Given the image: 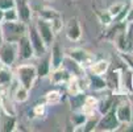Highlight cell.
Returning a JSON list of instances; mask_svg holds the SVG:
<instances>
[{"label":"cell","instance_id":"1","mask_svg":"<svg viewBox=\"0 0 133 132\" xmlns=\"http://www.w3.org/2000/svg\"><path fill=\"white\" fill-rule=\"evenodd\" d=\"M4 41H13L17 42V40L21 36L26 34V24L23 21H4L2 23Z\"/></svg>","mask_w":133,"mask_h":132},{"label":"cell","instance_id":"2","mask_svg":"<svg viewBox=\"0 0 133 132\" xmlns=\"http://www.w3.org/2000/svg\"><path fill=\"white\" fill-rule=\"evenodd\" d=\"M16 78H17V82H20L21 86H24L25 89L30 90L34 86L36 79L38 78L37 77L36 66L28 65V64L17 66V69H16Z\"/></svg>","mask_w":133,"mask_h":132},{"label":"cell","instance_id":"3","mask_svg":"<svg viewBox=\"0 0 133 132\" xmlns=\"http://www.w3.org/2000/svg\"><path fill=\"white\" fill-rule=\"evenodd\" d=\"M17 42L3 41L0 44V62L3 66L11 67L17 60Z\"/></svg>","mask_w":133,"mask_h":132},{"label":"cell","instance_id":"4","mask_svg":"<svg viewBox=\"0 0 133 132\" xmlns=\"http://www.w3.org/2000/svg\"><path fill=\"white\" fill-rule=\"evenodd\" d=\"M120 125H121V123L116 118L115 106H113L105 114H103V116L98 120L95 131H116V129H119Z\"/></svg>","mask_w":133,"mask_h":132},{"label":"cell","instance_id":"5","mask_svg":"<svg viewBox=\"0 0 133 132\" xmlns=\"http://www.w3.org/2000/svg\"><path fill=\"white\" fill-rule=\"evenodd\" d=\"M26 36H28V39H29V41H30V44H32L34 55H36V57H42V55L46 53L48 46L45 45L44 40L41 39L40 33L37 32V29H36L34 25L26 27Z\"/></svg>","mask_w":133,"mask_h":132},{"label":"cell","instance_id":"6","mask_svg":"<svg viewBox=\"0 0 133 132\" xmlns=\"http://www.w3.org/2000/svg\"><path fill=\"white\" fill-rule=\"evenodd\" d=\"M36 29H37V32L40 33V36H41V39L44 40V42H45V45L46 46H50V45H53V42H54V37H55V33H54V30H53V28H51V25H50V23L48 21V20H44V18H38V20L36 21Z\"/></svg>","mask_w":133,"mask_h":132},{"label":"cell","instance_id":"7","mask_svg":"<svg viewBox=\"0 0 133 132\" xmlns=\"http://www.w3.org/2000/svg\"><path fill=\"white\" fill-rule=\"evenodd\" d=\"M65 54L69 55V57H71L72 60H75L81 66H83L84 69L88 67V66L95 61V58H94L92 54H90L88 52H86V50H83V49H78V48H77V49H67Z\"/></svg>","mask_w":133,"mask_h":132},{"label":"cell","instance_id":"8","mask_svg":"<svg viewBox=\"0 0 133 132\" xmlns=\"http://www.w3.org/2000/svg\"><path fill=\"white\" fill-rule=\"evenodd\" d=\"M105 85L107 89H109L113 94H117L120 95V91H121V70L116 69V70H112L109 73H105Z\"/></svg>","mask_w":133,"mask_h":132},{"label":"cell","instance_id":"9","mask_svg":"<svg viewBox=\"0 0 133 132\" xmlns=\"http://www.w3.org/2000/svg\"><path fill=\"white\" fill-rule=\"evenodd\" d=\"M17 55L24 61H28L34 57V52L32 48V44L28 39V36L24 34L17 40Z\"/></svg>","mask_w":133,"mask_h":132},{"label":"cell","instance_id":"10","mask_svg":"<svg viewBox=\"0 0 133 132\" xmlns=\"http://www.w3.org/2000/svg\"><path fill=\"white\" fill-rule=\"evenodd\" d=\"M115 112H116V118L121 124H127L132 120V106L129 100L119 102L115 106Z\"/></svg>","mask_w":133,"mask_h":132},{"label":"cell","instance_id":"11","mask_svg":"<svg viewBox=\"0 0 133 132\" xmlns=\"http://www.w3.org/2000/svg\"><path fill=\"white\" fill-rule=\"evenodd\" d=\"M15 8L17 11L18 21L29 24L32 18V8L28 3V0H15Z\"/></svg>","mask_w":133,"mask_h":132},{"label":"cell","instance_id":"12","mask_svg":"<svg viewBox=\"0 0 133 132\" xmlns=\"http://www.w3.org/2000/svg\"><path fill=\"white\" fill-rule=\"evenodd\" d=\"M66 37L70 41H78L82 37V29L78 21V17H71L66 25Z\"/></svg>","mask_w":133,"mask_h":132},{"label":"cell","instance_id":"13","mask_svg":"<svg viewBox=\"0 0 133 132\" xmlns=\"http://www.w3.org/2000/svg\"><path fill=\"white\" fill-rule=\"evenodd\" d=\"M62 67H65L72 77H84V67L81 66L75 60H72L69 55H65Z\"/></svg>","mask_w":133,"mask_h":132},{"label":"cell","instance_id":"14","mask_svg":"<svg viewBox=\"0 0 133 132\" xmlns=\"http://www.w3.org/2000/svg\"><path fill=\"white\" fill-rule=\"evenodd\" d=\"M65 52L62 50V48L58 45V44H54L53 42V46H51V53H50V67L51 70L54 69H58L62 66V62H63V58H65Z\"/></svg>","mask_w":133,"mask_h":132},{"label":"cell","instance_id":"15","mask_svg":"<svg viewBox=\"0 0 133 132\" xmlns=\"http://www.w3.org/2000/svg\"><path fill=\"white\" fill-rule=\"evenodd\" d=\"M72 77V75L65 69V67H58V69H54L51 75H50V81L54 85H61V83H67L69 79Z\"/></svg>","mask_w":133,"mask_h":132},{"label":"cell","instance_id":"16","mask_svg":"<svg viewBox=\"0 0 133 132\" xmlns=\"http://www.w3.org/2000/svg\"><path fill=\"white\" fill-rule=\"evenodd\" d=\"M87 82L90 85V87L95 91H103L107 89L105 85V79L103 78V75H96V74H88L87 75Z\"/></svg>","mask_w":133,"mask_h":132},{"label":"cell","instance_id":"17","mask_svg":"<svg viewBox=\"0 0 133 132\" xmlns=\"http://www.w3.org/2000/svg\"><path fill=\"white\" fill-rule=\"evenodd\" d=\"M98 99L94 98V97H84V102H83V106H82V110L87 116H92L95 112L98 110Z\"/></svg>","mask_w":133,"mask_h":132},{"label":"cell","instance_id":"18","mask_svg":"<svg viewBox=\"0 0 133 132\" xmlns=\"http://www.w3.org/2000/svg\"><path fill=\"white\" fill-rule=\"evenodd\" d=\"M16 118L15 115L5 114L4 116H0V131L2 132H12L16 128Z\"/></svg>","mask_w":133,"mask_h":132},{"label":"cell","instance_id":"19","mask_svg":"<svg viewBox=\"0 0 133 132\" xmlns=\"http://www.w3.org/2000/svg\"><path fill=\"white\" fill-rule=\"evenodd\" d=\"M90 70L92 74H96V75H104L108 69H109V61L107 60H99V61H94L90 66Z\"/></svg>","mask_w":133,"mask_h":132},{"label":"cell","instance_id":"20","mask_svg":"<svg viewBox=\"0 0 133 132\" xmlns=\"http://www.w3.org/2000/svg\"><path fill=\"white\" fill-rule=\"evenodd\" d=\"M12 97H13V99H15L16 102L23 103V102H25V100L29 98V90L25 89L24 86H21L20 83H18V85L13 89Z\"/></svg>","mask_w":133,"mask_h":132},{"label":"cell","instance_id":"21","mask_svg":"<svg viewBox=\"0 0 133 132\" xmlns=\"http://www.w3.org/2000/svg\"><path fill=\"white\" fill-rule=\"evenodd\" d=\"M36 70H37V77L38 78L48 77V75L50 74V70H51V67H50V57L41 60L38 66L36 67Z\"/></svg>","mask_w":133,"mask_h":132},{"label":"cell","instance_id":"22","mask_svg":"<svg viewBox=\"0 0 133 132\" xmlns=\"http://www.w3.org/2000/svg\"><path fill=\"white\" fill-rule=\"evenodd\" d=\"M13 79V74L7 66L0 67V86H7L12 82Z\"/></svg>","mask_w":133,"mask_h":132},{"label":"cell","instance_id":"23","mask_svg":"<svg viewBox=\"0 0 133 132\" xmlns=\"http://www.w3.org/2000/svg\"><path fill=\"white\" fill-rule=\"evenodd\" d=\"M113 106H115V95H109L107 99L102 100V102L98 104V111L103 115V114H105L108 110H111Z\"/></svg>","mask_w":133,"mask_h":132},{"label":"cell","instance_id":"24","mask_svg":"<svg viewBox=\"0 0 133 132\" xmlns=\"http://www.w3.org/2000/svg\"><path fill=\"white\" fill-rule=\"evenodd\" d=\"M70 99H71V108L74 111H81L82 110V106H83V102H84V95L82 92L77 94V95H70Z\"/></svg>","mask_w":133,"mask_h":132},{"label":"cell","instance_id":"25","mask_svg":"<svg viewBox=\"0 0 133 132\" xmlns=\"http://www.w3.org/2000/svg\"><path fill=\"white\" fill-rule=\"evenodd\" d=\"M40 17L44 18V20H53V18H57V17H61V15L57 12L55 9H51V8H41L40 9Z\"/></svg>","mask_w":133,"mask_h":132},{"label":"cell","instance_id":"26","mask_svg":"<svg viewBox=\"0 0 133 132\" xmlns=\"http://www.w3.org/2000/svg\"><path fill=\"white\" fill-rule=\"evenodd\" d=\"M87 118H88V116L84 114L83 111H75L74 115L71 116V122H72V124H74L75 127H82V125L86 123Z\"/></svg>","mask_w":133,"mask_h":132},{"label":"cell","instance_id":"27","mask_svg":"<svg viewBox=\"0 0 133 132\" xmlns=\"http://www.w3.org/2000/svg\"><path fill=\"white\" fill-rule=\"evenodd\" d=\"M17 20H18V16H17V11L15 7L4 9V21H17Z\"/></svg>","mask_w":133,"mask_h":132},{"label":"cell","instance_id":"28","mask_svg":"<svg viewBox=\"0 0 133 132\" xmlns=\"http://www.w3.org/2000/svg\"><path fill=\"white\" fill-rule=\"evenodd\" d=\"M45 99H46V102L49 104H55V103H58L61 100V94L58 91H49L46 94Z\"/></svg>","mask_w":133,"mask_h":132},{"label":"cell","instance_id":"29","mask_svg":"<svg viewBox=\"0 0 133 132\" xmlns=\"http://www.w3.org/2000/svg\"><path fill=\"white\" fill-rule=\"evenodd\" d=\"M98 16H99V20H100V23H102L103 25H109V24L113 23V17L111 16V13H109L108 11L99 12Z\"/></svg>","mask_w":133,"mask_h":132},{"label":"cell","instance_id":"30","mask_svg":"<svg viewBox=\"0 0 133 132\" xmlns=\"http://www.w3.org/2000/svg\"><path fill=\"white\" fill-rule=\"evenodd\" d=\"M98 120L99 119H95L94 120V118L88 116L87 120H86V123L83 124V131H94L95 127H96V124H98Z\"/></svg>","mask_w":133,"mask_h":132},{"label":"cell","instance_id":"31","mask_svg":"<svg viewBox=\"0 0 133 132\" xmlns=\"http://www.w3.org/2000/svg\"><path fill=\"white\" fill-rule=\"evenodd\" d=\"M124 5H125V3H115V4H112L107 11L111 13V16H112V17H115V16H116V15H117V13L124 8Z\"/></svg>","mask_w":133,"mask_h":132},{"label":"cell","instance_id":"32","mask_svg":"<svg viewBox=\"0 0 133 132\" xmlns=\"http://www.w3.org/2000/svg\"><path fill=\"white\" fill-rule=\"evenodd\" d=\"M49 23H50V25H51V28H53V30H54V33H55V34H57V33H59V30H61V29H62V27H63L61 17L53 18V20H50Z\"/></svg>","mask_w":133,"mask_h":132},{"label":"cell","instance_id":"33","mask_svg":"<svg viewBox=\"0 0 133 132\" xmlns=\"http://www.w3.org/2000/svg\"><path fill=\"white\" fill-rule=\"evenodd\" d=\"M120 55H121V58H123L124 62H128L127 64L128 67L133 70V53H128L127 52V53H121Z\"/></svg>","mask_w":133,"mask_h":132},{"label":"cell","instance_id":"34","mask_svg":"<svg viewBox=\"0 0 133 132\" xmlns=\"http://www.w3.org/2000/svg\"><path fill=\"white\" fill-rule=\"evenodd\" d=\"M44 112H45V104H37V106H34V108H33V115L34 116L40 118L41 115H44Z\"/></svg>","mask_w":133,"mask_h":132},{"label":"cell","instance_id":"35","mask_svg":"<svg viewBox=\"0 0 133 132\" xmlns=\"http://www.w3.org/2000/svg\"><path fill=\"white\" fill-rule=\"evenodd\" d=\"M125 23H128V24H133V5L129 7L128 15H127V17H125Z\"/></svg>","mask_w":133,"mask_h":132},{"label":"cell","instance_id":"36","mask_svg":"<svg viewBox=\"0 0 133 132\" xmlns=\"http://www.w3.org/2000/svg\"><path fill=\"white\" fill-rule=\"evenodd\" d=\"M4 41V34H3V28H2V24H0V44Z\"/></svg>","mask_w":133,"mask_h":132},{"label":"cell","instance_id":"37","mask_svg":"<svg viewBox=\"0 0 133 132\" xmlns=\"http://www.w3.org/2000/svg\"><path fill=\"white\" fill-rule=\"evenodd\" d=\"M4 21V9L0 8V24Z\"/></svg>","mask_w":133,"mask_h":132},{"label":"cell","instance_id":"38","mask_svg":"<svg viewBox=\"0 0 133 132\" xmlns=\"http://www.w3.org/2000/svg\"><path fill=\"white\" fill-rule=\"evenodd\" d=\"M130 92H133V70H132V82H130Z\"/></svg>","mask_w":133,"mask_h":132},{"label":"cell","instance_id":"39","mask_svg":"<svg viewBox=\"0 0 133 132\" xmlns=\"http://www.w3.org/2000/svg\"><path fill=\"white\" fill-rule=\"evenodd\" d=\"M0 110H2V95H0Z\"/></svg>","mask_w":133,"mask_h":132},{"label":"cell","instance_id":"40","mask_svg":"<svg viewBox=\"0 0 133 132\" xmlns=\"http://www.w3.org/2000/svg\"><path fill=\"white\" fill-rule=\"evenodd\" d=\"M2 66H3V65H2V62H0V67H2Z\"/></svg>","mask_w":133,"mask_h":132},{"label":"cell","instance_id":"41","mask_svg":"<svg viewBox=\"0 0 133 132\" xmlns=\"http://www.w3.org/2000/svg\"><path fill=\"white\" fill-rule=\"evenodd\" d=\"M48 2H51V0H48Z\"/></svg>","mask_w":133,"mask_h":132}]
</instances>
